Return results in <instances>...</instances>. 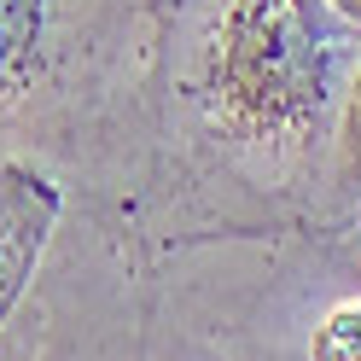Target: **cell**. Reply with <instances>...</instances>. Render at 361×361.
<instances>
[{
    "instance_id": "2",
    "label": "cell",
    "mask_w": 361,
    "mask_h": 361,
    "mask_svg": "<svg viewBox=\"0 0 361 361\" xmlns=\"http://www.w3.org/2000/svg\"><path fill=\"white\" fill-rule=\"evenodd\" d=\"M164 361H361V257L350 233L192 239L169 268Z\"/></svg>"
},
{
    "instance_id": "4",
    "label": "cell",
    "mask_w": 361,
    "mask_h": 361,
    "mask_svg": "<svg viewBox=\"0 0 361 361\" xmlns=\"http://www.w3.org/2000/svg\"><path fill=\"white\" fill-rule=\"evenodd\" d=\"M361 221V59L350 76L344 111H338V140H332V169H326V198H321V221L314 228L344 233Z\"/></svg>"
},
{
    "instance_id": "3",
    "label": "cell",
    "mask_w": 361,
    "mask_h": 361,
    "mask_svg": "<svg viewBox=\"0 0 361 361\" xmlns=\"http://www.w3.org/2000/svg\"><path fill=\"white\" fill-rule=\"evenodd\" d=\"M64 228V187L41 164H0V332L30 303Z\"/></svg>"
},
{
    "instance_id": "6",
    "label": "cell",
    "mask_w": 361,
    "mask_h": 361,
    "mask_svg": "<svg viewBox=\"0 0 361 361\" xmlns=\"http://www.w3.org/2000/svg\"><path fill=\"white\" fill-rule=\"evenodd\" d=\"M350 233V245H355V257H361V221H355V228H344Z\"/></svg>"
},
{
    "instance_id": "1",
    "label": "cell",
    "mask_w": 361,
    "mask_h": 361,
    "mask_svg": "<svg viewBox=\"0 0 361 361\" xmlns=\"http://www.w3.org/2000/svg\"><path fill=\"white\" fill-rule=\"evenodd\" d=\"M361 59L326 0H180L169 24V123L204 210L198 239L321 221L338 111Z\"/></svg>"
},
{
    "instance_id": "5",
    "label": "cell",
    "mask_w": 361,
    "mask_h": 361,
    "mask_svg": "<svg viewBox=\"0 0 361 361\" xmlns=\"http://www.w3.org/2000/svg\"><path fill=\"white\" fill-rule=\"evenodd\" d=\"M326 6H332L338 18H344L350 30H361V0H326Z\"/></svg>"
}]
</instances>
